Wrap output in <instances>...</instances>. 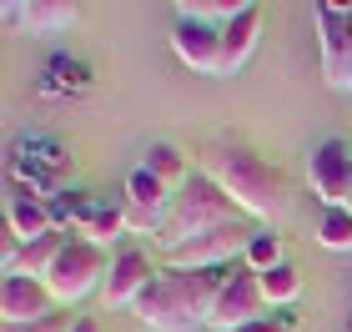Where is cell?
<instances>
[{
  "instance_id": "2",
  "label": "cell",
  "mask_w": 352,
  "mask_h": 332,
  "mask_svg": "<svg viewBox=\"0 0 352 332\" xmlns=\"http://www.w3.org/2000/svg\"><path fill=\"white\" fill-rule=\"evenodd\" d=\"M206 177H212L221 192L232 197V207L242 212V217H257V221H272V217H282L287 207V181H282V171L262 162V156H252L242 146H221L206 156Z\"/></svg>"
},
{
  "instance_id": "3",
  "label": "cell",
  "mask_w": 352,
  "mask_h": 332,
  "mask_svg": "<svg viewBox=\"0 0 352 332\" xmlns=\"http://www.w3.org/2000/svg\"><path fill=\"white\" fill-rule=\"evenodd\" d=\"M227 221H236L232 197L221 192L206 171H191V181L171 197L166 242L162 247H176V242H186V236H201V232H217V227H227Z\"/></svg>"
},
{
  "instance_id": "1",
  "label": "cell",
  "mask_w": 352,
  "mask_h": 332,
  "mask_svg": "<svg viewBox=\"0 0 352 332\" xmlns=\"http://www.w3.org/2000/svg\"><path fill=\"white\" fill-rule=\"evenodd\" d=\"M221 282H227V272H182V267L156 272L146 282V292L136 297L131 318L151 332H191L197 322L212 318Z\"/></svg>"
},
{
  "instance_id": "24",
  "label": "cell",
  "mask_w": 352,
  "mask_h": 332,
  "mask_svg": "<svg viewBox=\"0 0 352 332\" xmlns=\"http://www.w3.org/2000/svg\"><path fill=\"white\" fill-rule=\"evenodd\" d=\"M71 332H101V322H96V318H76V327Z\"/></svg>"
},
{
  "instance_id": "5",
  "label": "cell",
  "mask_w": 352,
  "mask_h": 332,
  "mask_svg": "<svg viewBox=\"0 0 352 332\" xmlns=\"http://www.w3.org/2000/svg\"><path fill=\"white\" fill-rule=\"evenodd\" d=\"M252 242V232L242 221H227V227L217 232H201V236H186V242L176 247H162L171 267H182V272H227L232 257H242Z\"/></svg>"
},
{
  "instance_id": "14",
  "label": "cell",
  "mask_w": 352,
  "mask_h": 332,
  "mask_svg": "<svg viewBox=\"0 0 352 332\" xmlns=\"http://www.w3.org/2000/svg\"><path fill=\"white\" fill-rule=\"evenodd\" d=\"M257 36H262V10L242 5V15H236L232 25H221V66H217V76L242 71L247 56H252V45H257Z\"/></svg>"
},
{
  "instance_id": "10",
  "label": "cell",
  "mask_w": 352,
  "mask_h": 332,
  "mask_svg": "<svg viewBox=\"0 0 352 332\" xmlns=\"http://www.w3.org/2000/svg\"><path fill=\"white\" fill-rule=\"evenodd\" d=\"M151 277H156V272H151V262L141 257L136 247H121L116 257H111L106 282H101V302H106V312L136 307V297L146 292V282H151Z\"/></svg>"
},
{
  "instance_id": "20",
  "label": "cell",
  "mask_w": 352,
  "mask_h": 332,
  "mask_svg": "<svg viewBox=\"0 0 352 332\" xmlns=\"http://www.w3.org/2000/svg\"><path fill=\"white\" fill-rule=\"evenodd\" d=\"M121 232H126V217L111 212V207H96V217L81 227V236H86V242H96V247H106L111 236H121Z\"/></svg>"
},
{
  "instance_id": "11",
  "label": "cell",
  "mask_w": 352,
  "mask_h": 332,
  "mask_svg": "<svg viewBox=\"0 0 352 332\" xmlns=\"http://www.w3.org/2000/svg\"><path fill=\"white\" fill-rule=\"evenodd\" d=\"M171 51H176V60L182 66H191V71H201V76H217V66H221V30L217 25H201V21H176V30H171Z\"/></svg>"
},
{
  "instance_id": "12",
  "label": "cell",
  "mask_w": 352,
  "mask_h": 332,
  "mask_svg": "<svg viewBox=\"0 0 352 332\" xmlns=\"http://www.w3.org/2000/svg\"><path fill=\"white\" fill-rule=\"evenodd\" d=\"M56 297H51V287H45L41 277H6V287H0V318L6 322H36V318H45V312H56L51 307Z\"/></svg>"
},
{
  "instance_id": "25",
  "label": "cell",
  "mask_w": 352,
  "mask_h": 332,
  "mask_svg": "<svg viewBox=\"0 0 352 332\" xmlns=\"http://www.w3.org/2000/svg\"><path fill=\"white\" fill-rule=\"evenodd\" d=\"M347 212H352V197H347Z\"/></svg>"
},
{
  "instance_id": "23",
  "label": "cell",
  "mask_w": 352,
  "mask_h": 332,
  "mask_svg": "<svg viewBox=\"0 0 352 332\" xmlns=\"http://www.w3.org/2000/svg\"><path fill=\"white\" fill-rule=\"evenodd\" d=\"M236 332H282L277 318H262V322H247V327H236Z\"/></svg>"
},
{
  "instance_id": "13",
  "label": "cell",
  "mask_w": 352,
  "mask_h": 332,
  "mask_svg": "<svg viewBox=\"0 0 352 332\" xmlns=\"http://www.w3.org/2000/svg\"><path fill=\"white\" fill-rule=\"evenodd\" d=\"M6 227H10V242H41V236H51V207L36 197V192H10L6 197Z\"/></svg>"
},
{
  "instance_id": "19",
  "label": "cell",
  "mask_w": 352,
  "mask_h": 332,
  "mask_svg": "<svg viewBox=\"0 0 352 332\" xmlns=\"http://www.w3.org/2000/svg\"><path fill=\"white\" fill-rule=\"evenodd\" d=\"M317 242L327 252H352V212L347 207H332L322 217V227H317Z\"/></svg>"
},
{
  "instance_id": "15",
  "label": "cell",
  "mask_w": 352,
  "mask_h": 332,
  "mask_svg": "<svg viewBox=\"0 0 352 332\" xmlns=\"http://www.w3.org/2000/svg\"><path fill=\"white\" fill-rule=\"evenodd\" d=\"M10 21H21L30 36H60V30H71L76 25V10L71 0H30V5H6Z\"/></svg>"
},
{
  "instance_id": "4",
  "label": "cell",
  "mask_w": 352,
  "mask_h": 332,
  "mask_svg": "<svg viewBox=\"0 0 352 332\" xmlns=\"http://www.w3.org/2000/svg\"><path fill=\"white\" fill-rule=\"evenodd\" d=\"M106 272H111V262H106L101 247L86 242V236H66L56 267L45 272V287H51L56 302H81L86 292H96L106 282Z\"/></svg>"
},
{
  "instance_id": "9",
  "label": "cell",
  "mask_w": 352,
  "mask_h": 332,
  "mask_svg": "<svg viewBox=\"0 0 352 332\" xmlns=\"http://www.w3.org/2000/svg\"><path fill=\"white\" fill-rule=\"evenodd\" d=\"M166 207H171V186L156 181L146 166H136L131 181H126V207H121L126 227H131V232H156V227L171 217Z\"/></svg>"
},
{
  "instance_id": "16",
  "label": "cell",
  "mask_w": 352,
  "mask_h": 332,
  "mask_svg": "<svg viewBox=\"0 0 352 332\" xmlns=\"http://www.w3.org/2000/svg\"><path fill=\"white\" fill-rule=\"evenodd\" d=\"M141 166H146L156 181H166L171 192H182V186L191 181V171H186V156L176 151L171 141H151V146H146V162H141Z\"/></svg>"
},
{
  "instance_id": "6",
  "label": "cell",
  "mask_w": 352,
  "mask_h": 332,
  "mask_svg": "<svg viewBox=\"0 0 352 332\" xmlns=\"http://www.w3.org/2000/svg\"><path fill=\"white\" fill-rule=\"evenodd\" d=\"M262 307H267L262 277L247 272V267H227V282H221V292H217V302H212L206 327L236 332V327H247V322H262Z\"/></svg>"
},
{
  "instance_id": "7",
  "label": "cell",
  "mask_w": 352,
  "mask_h": 332,
  "mask_svg": "<svg viewBox=\"0 0 352 332\" xmlns=\"http://www.w3.org/2000/svg\"><path fill=\"white\" fill-rule=\"evenodd\" d=\"M317 36H322V71L332 91L352 96V5H317Z\"/></svg>"
},
{
  "instance_id": "21",
  "label": "cell",
  "mask_w": 352,
  "mask_h": 332,
  "mask_svg": "<svg viewBox=\"0 0 352 332\" xmlns=\"http://www.w3.org/2000/svg\"><path fill=\"white\" fill-rule=\"evenodd\" d=\"M71 327H76L71 312H45V318H36V322H6L0 332H71Z\"/></svg>"
},
{
  "instance_id": "8",
  "label": "cell",
  "mask_w": 352,
  "mask_h": 332,
  "mask_svg": "<svg viewBox=\"0 0 352 332\" xmlns=\"http://www.w3.org/2000/svg\"><path fill=\"white\" fill-rule=\"evenodd\" d=\"M307 186H312V197L322 201V207H347V197H352V156L342 141H322L312 156H307Z\"/></svg>"
},
{
  "instance_id": "17",
  "label": "cell",
  "mask_w": 352,
  "mask_h": 332,
  "mask_svg": "<svg viewBox=\"0 0 352 332\" xmlns=\"http://www.w3.org/2000/svg\"><path fill=\"white\" fill-rule=\"evenodd\" d=\"M297 292H302V277H297V267L292 262H282V267H272V272L262 277V297H267V307H292L297 302Z\"/></svg>"
},
{
  "instance_id": "22",
  "label": "cell",
  "mask_w": 352,
  "mask_h": 332,
  "mask_svg": "<svg viewBox=\"0 0 352 332\" xmlns=\"http://www.w3.org/2000/svg\"><path fill=\"white\" fill-rule=\"evenodd\" d=\"M51 76H60V86H76V91H81V86L91 81L81 60H66V56H60V60H51Z\"/></svg>"
},
{
  "instance_id": "18",
  "label": "cell",
  "mask_w": 352,
  "mask_h": 332,
  "mask_svg": "<svg viewBox=\"0 0 352 332\" xmlns=\"http://www.w3.org/2000/svg\"><path fill=\"white\" fill-rule=\"evenodd\" d=\"M247 272H257L267 277L272 267H282V236H272V232H252V242H247Z\"/></svg>"
}]
</instances>
